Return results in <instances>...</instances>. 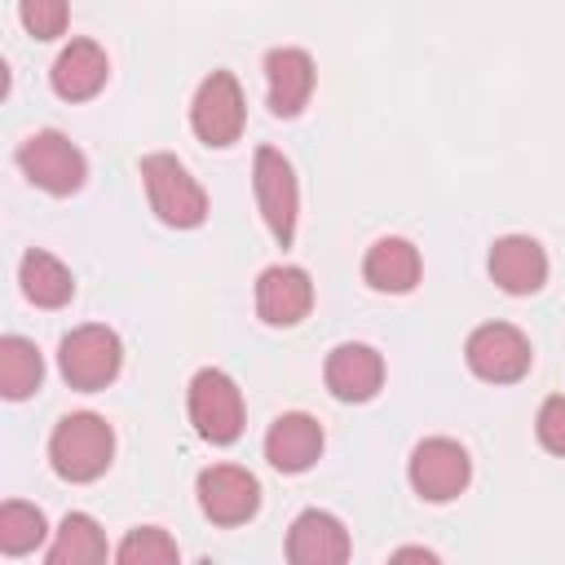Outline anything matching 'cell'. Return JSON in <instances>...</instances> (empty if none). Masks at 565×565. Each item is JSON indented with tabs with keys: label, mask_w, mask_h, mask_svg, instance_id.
<instances>
[{
	"label": "cell",
	"mask_w": 565,
	"mask_h": 565,
	"mask_svg": "<svg viewBox=\"0 0 565 565\" xmlns=\"http://www.w3.org/2000/svg\"><path fill=\"white\" fill-rule=\"evenodd\" d=\"M486 265H490V278L499 282V291H508V296H530V291H539L547 282V252L530 234L494 238Z\"/></svg>",
	"instance_id": "16"
},
{
	"label": "cell",
	"mask_w": 565,
	"mask_h": 565,
	"mask_svg": "<svg viewBox=\"0 0 565 565\" xmlns=\"http://www.w3.org/2000/svg\"><path fill=\"white\" fill-rule=\"evenodd\" d=\"M49 459L62 481H97L115 459V428L93 411H71L49 433Z\"/></svg>",
	"instance_id": "1"
},
{
	"label": "cell",
	"mask_w": 565,
	"mask_h": 565,
	"mask_svg": "<svg viewBox=\"0 0 565 565\" xmlns=\"http://www.w3.org/2000/svg\"><path fill=\"white\" fill-rule=\"evenodd\" d=\"M252 190H256V207H260L274 243L278 247H291L296 216H300V185H296V172H291V163H287L282 150L260 146L252 154Z\"/></svg>",
	"instance_id": "6"
},
{
	"label": "cell",
	"mask_w": 565,
	"mask_h": 565,
	"mask_svg": "<svg viewBox=\"0 0 565 565\" xmlns=\"http://www.w3.org/2000/svg\"><path fill=\"white\" fill-rule=\"evenodd\" d=\"M18 18H22V26H26L35 40H53V35L66 31L71 9H66L62 0H22V4H18Z\"/></svg>",
	"instance_id": "24"
},
{
	"label": "cell",
	"mask_w": 565,
	"mask_h": 565,
	"mask_svg": "<svg viewBox=\"0 0 565 565\" xmlns=\"http://www.w3.org/2000/svg\"><path fill=\"white\" fill-rule=\"evenodd\" d=\"M388 565H441V556H437L433 547H419V543H402V547L388 556Z\"/></svg>",
	"instance_id": "26"
},
{
	"label": "cell",
	"mask_w": 565,
	"mask_h": 565,
	"mask_svg": "<svg viewBox=\"0 0 565 565\" xmlns=\"http://www.w3.org/2000/svg\"><path fill=\"white\" fill-rule=\"evenodd\" d=\"M199 508L212 525H243L260 508V481L238 463H212L194 481Z\"/></svg>",
	"instance_id": "10"
},
{
	"label": "cell",
	"mask_w": 565,
	"mask_h": 565,
	"mask_svg": "<svg viewBox=\"0 0 565 565\" xmlns=\"http://www.w3.org/2000/svg\"><path fill=\"white\" fill-rule=\"evenodd\" d=\"M185 406H190V424H194V433H199L203 441H212V446L238 441L247 411H243L238 384H234L221 366L194 371V380H190V388H185Z\"/></svg>",
	"instance_id": "5"
},
{
	"label": "cell",
	"mask_w": 565,
	"mask_h": 565,
	"mask_svg": "<svg viewBox=\"0 0 565 565\" xmlns=\"http://www.w3.org/2000/svg\"><path fill=\"white\" fill-rule=\"evenodd\" d=\"M313 309V278L300 265H269L256 278V318L265 327H296Z\"/></svg>",
	"instance_id": "13"
},
{
	"label": "cell",
	"mask_w": 565,
	"mask_h": 565,
	"mask_svg": "<svg viewBox=\"0 0 565 565\" xmlns=\"http://www.w3.org/2000/svg\"><path fill=\"white\" fill-rule=\"evenodd\" d=\"M534 433H539V446H543V450L565 455V393H552V397L539 406Z\"/></svg>",
	"instance_id": "25"
},
{
	"label": "cell",
	"mask_w": 565,
	"mask_h": 565,
	"mask_svg": "<svg viewBox=\"0 0 565 565\" xmlns=\"http://www.w3.org/2000/svg\"><path fill=\"white\" fill-rule=\"evenodd\" d=\"M18 282H22V296L40 309H62L75 296V274L44 247H31L18 260Z\"/></svg>",
	"instance_id": "19"
},
{
	"label": "cell",
	"mask_w": 565,
	"mask_h": 565,
	"mask_svg": "<svg viewBox=\"0 0 565 565\" xmlns=\"http://www.w3.org/2000/svg\"><path fill=\"white\" fill-rule=\"evenodd\" d=\"M313 57L296 44H278L265 53V102L278 119H296L313 97Z\"/></svg>",
	"instance_id": "12"
},
{
	"label": "cell",
	"mask_w": 565,
	"mask_h": 565,
	"mask_svg": "<svg viewBox=\"0 0 565 565\" xmlns=\"http://www.w3.org/2000/svg\"><path fill=\"white\" fill-rule=\"evenodd\" d=\"M406 477L415 486L419 499L428 503H450L468 490L472 481V459L468 450L455 441V437H424L415 450H411V463H406Z\"/></svg>",
	"instance_id": "9"
},
{
	"label": "cell",
	"mask_w": 565,
	"mask_h": 565,
	"mask_svg": "<svg viewBox=\"0 0 565 565\" xmlns=\"http://www.w3.org/2000/svg\"><path fill=\"white\" fill-rule=\"evenodd\" d=\"M18 168H22V177H26L31 185H40L44 194H57V199L84 190V181H88V159H84V150H79L66 132H57V128L31 132V137L18 146Z\"/></svg>",
	"instance_id": "3"
},
{
	"label": "cell",
	"mask_w": 565,
	"mask_h": 565,
	"mask_svg": "<svg viewBox=\"0 0 565 565\" xmlns=\"http://www.w3.org/2000/svg\"><path fill=\"white\" fill-rule=\"evenodd\" d=\"M141 181H146V199H150V212L172 225V230H194L207 221V190L190 177V168L168 154V150H154L141 159Z\"/></svg>",
	"instance_id": "2"
},
{
	"label": "cell",
	"mask_w": 565,
	"mask_h": 565,
	"mask_svg": "<svg viewBox=\"0 0 565 565\" xmlns=\"http://www.w3.org/2000/svg\"><path fill=\"white\" fill-rule=\"evenodd\" d=\"M463 362L486 384H516L521 375H530L534 349H530V335L521 327H512V322H481V327H472V335L463 344Z\"/></svg>",
	"instance_id": "7"
},
{
	"label": "cell",
	"mask_w": 565,
	"mask_h": 565,
	"mask_svg": "<svg viewBox=\"0 0 565 565\" xmlns=\"http://www.w3.org/2000/svg\"><path fill=\"white\" fill-rule=\"evenodd\" d=\"M57 366H62V380L71 388H106L119 366H124V344L119 335L106 327V322H84V327H71L57 344Z\"/></svg>",
	"instance_id": "4"
},
{
	"label": "cell",
	"mask_w": 565,
	"mask_h": 565,
	"mask_svg": "<svg viewBox=\"0 0 565 565\" xmlns=\"http://www.w3.org/2000/svg\"><path fill=\"white\" fill-rule=\"evenodd\" d=\"M247 124V102L234 71H212L190 97V128L203 146H234Z\"/></svg>",
	"instance_id": "8"
},
{
	"label": "cell",
	"mask_w": 565,
	"mask_h": 565,
	"mask_svg": "<svg viewBox=\"0 0 565 565\" xmlns=\"http://www.w3.org/2000/svg\"><path fill=\"white\" fill-rule=\"evenodd\" d=\"M49 534V521L35 503H22V499H9L0 508V552L4 556H26L44 543Z\"/></svg>",
	"instance_id": "22"
},
{
	"label": "cell",
	"mask_w": 565,
	"mask_h": 565,
	"mask_svg": "<svg viewBox=\"0 0 565 565\" xmlns=\"http://www.w3.org/2000/svg\"><path fill=\"white\" fill-rule=\"evenodd\" d=\"M419 274H424V260H419V247L411 238H397V234H384L366 247L362 256V278L371 291H384V296H406L419 287Z\"/></svg>",
	"instance_id": "17"
},
{
	"label": "cell",
	"mask_w": 565,
	"mask_h": 565,
	"mask_svg": "<svg viewBox=\"0 0 565 565\" xmlns=\"http://www.w3.org/2000/svg\"><path fill=\"white\" fill-rule=\"evenodd\" d=\"M322 455V424L305 411H282L265 428V459L278 472H305Z\"/></svg>",
	"instance_id": "18"
},
{
	"label": "cell",
	"mask_w": 565,
	"mask_h": 565,
	"mask_svg": "<svg viewBox=\"0 0 565 565\" xmlns=\"http://www.w3.org/2000/svg\"><path fill=\"white\" fill-rule=\"evenodd\" d=\"M353 539L327 508H305L287 530V565H349Z\"/></svg>",
	"instance_id": "11"
},
{
	"label": "cell",
	"mask_w": 565,
	"mask_h": 565,
	"mask_svg": "<svg viewBox=\"0 0 565 565\" xmlns=\"http://www.w3.org/2000/svg\"><path fill=\"white\" fill-rule=\"evenodd\" d=\"M106 75H110V57H106V49H102L97 40H88V35L71 40V44L53 57V66H49V84H53V93H57L62 102H88V97H97V93L106 88Z\"/></svg>",
	"instance_id": "15"
},
{
	"label": "cell",
	"mask_w": 565,
	"mask_h": 565,
	"mask_svg": "<svg viewBox=\"0 0 565 565\" xmlns=\"http://www.w3.org/2000/svg\"><path fill=\"white\" fill-rule=\"evenodd\" d=\"M322 380H327L331 397H340V402H371L384 388V358H380V349H371L362 340H344L327 353Z\"/></svg>",
	"instance_id": "14"
},
{
	"label": "cell",
	"mask_w": 565,
	"mask_h": 565,
	"mask_svg": "<svg viewBox=\"0 0 565 565\" xmlns=\"http://www.w3.org/2000/svg\"><path fill=\"white\" fill-rule=\"evenodd\" d=\"M44 565H106V534L88 512H66L53 530Z\"/></svg>",
	"instance_id": "20"
},
{
	"label": "cell",
	"mask_w": 565,
	"mask_h": 565,
	"mask_svg": "<svg viewBox=\"0 0 565 565\" xmlns=\"http://www.w3.org/2000/svg\"><path fill=\"white\" fill-rule=\"evenodd\" d=\"M115 565H181V552L163 525H137L119 539Z\"/></svg>",
	"instance_id": "23"
},
{
	"label": "cell",
	"mask_w": 565,
	"mask_h": 565,
	"mask_svg": "<svg viewBox=\"0 0 565 565\" xmlns=\"http://www.w3.org/2000/svg\"><path fill=\"white\" fill-rule=\"evenodd\" d=\"M44 358L26 335H0V393L9 402H22L40 388Z\"/></svg>",
	"instance_id": "21"
}]
</instances>
